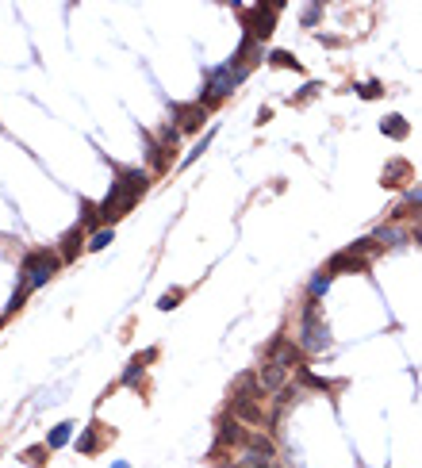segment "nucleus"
Returning a JSON list of instances; mask_svg holds the SVG:
<instances>
[{
  "mask_svg": "<svg viewBox=\"0 0 422 468\" xmlns=\"http://www.w3.org/2000/svg\"><path fill=\"white\" fill-rule=\"evenodd\" d=\"M146 189H150V169H142V165L123 169V165H119L112 192L100 200V223H104V227H116L123 215L134 211V204L146 196Z\"/></svg>",
  "mask_w": 422,
  "mask_h": 468,
  "instance_id": "1",
  "label": "nucleus"
},
{
  "mask_svg": "<svg viewBox=\"0 0 422 468\" xmlns=\"http://www.w3.org/2000/svg\"><path fill=\"white\" fill-rule=\"evenodd\" d=\"M296 345L304 354H326V349H331V327H326V319H323L319 300H307V304L299 307Z\"/></svg>",
  "mask_w": 422,
  "mask_h": 468,
  "instance_id": "2",
  "label": "nucleus"
},
{
  "mask_svg": "<svg viewBox=\"0 0 422 468\" xmlns=\"http://www.w3.org/2000/svg\"><path fill=\"white\" fill-rule=\"evenodd\" d=\"M58 269H62L58 250H50V246L27 250L24 261H19V284H24L27 292H39L42 284H50V280H54V272H58Z\"/></svg>",
  "mask_w": 422,
  "mask_h": 468,
  "instance_id": "3",
  "label": "nucleus"
},
{
  "mask_svg": "<svg viewBox=\"0 0 422 468\" xmlns=\"http://www.w3.org/2000/svg\"><path fill=\"white\" fill-rule=\"evenodd\" d=\"M246 73H249V69L238 66L234 58L227 62V66L211 69V73H207V81H204V92H200V104H204V107H216L219 100H227L242 81H246Z\"/></svg>",
  "mask_w": 422,
  "mask_h": 468,
  "instance_id": "4",
  "label": "nucleus"
},
{
  "mask_svg": "<svg viewBox=\"0 0 422 468\" xmlns=\"http://www.w3.org/2000/svg\"><path fill=\"white\" fill-rule=\"evenodd\" d=\"M276 12H281V4H269V8L265 4H254V8L242 12V31H246V39L265 42L276 27Z\"/></svg>",
  "mask_w": 422,
  "mask_h": 468,
  "instance_id": "5",
  "label": "nucleus"
},
{
  "mask_svg": "<svg viewBox=\"0 0 422 468\" xmlns=\"http://www.w3.org/2000/svg\"><path fill=\"white\" fill-rule=\"evenodd\" d=\"M249 434H254V430H246V422H238L234 415H223V419H219V434H216V453H223V449H246Z\"/></svg>",
  "mask_w": 422,
  "mask_h": 468,
  "instance_id": "6",
  "label": "nucleus"
},
{
  "mask_svg": "<svg viewBox=\"0 0 422 468\" xmlns=\"http://www.w3.org/2000/svg\"><path fill=\"white\" fill-rule=\"evenodd\" d=\"M104 442H116V426H104L100 419H92L89 426L81 430V437H77V453L96 457V453L104 449Z\"/></svg>",
  "mask_w": 422,
  "mask_h": 468,
  "instance_id": "7",
  "label": "nucleus"
},
{
  "mask_svg": "<svg viewBox=\"0 0 422 468\" xmlns=\"http://www.w3.org/2000/svg\"><path fill=\"white\" fill-rule=\"evenodd\" d=\"M299 357H304V349L296 345V338H284V334L273 338L265 349V361L281 365V369H299Z\"/></svg>",
  "mask_w": 422,
  "mask_h": 468,
  "instance_id": "8",
  "label": "nucleus"
},
{
  "mask_svg": "<svg viewBox=\"0 0 422 468\" xmlns=\"http://www.w3.org/2000/svg\"><path fill=\"white\" fill-rule=\"evenodd\" d=\"M81 250H89V230H85L81 223H73V227H69L66 234L58 239V257H62V265L77 261V257H81Z\"/></svg>",
  "mask_w": 422,
  "mask_h": 468,
  "instance_id": "9",
  "label": "nucleus"
},
{
  "mask_svg": "<svg viewBox=\"0 0 422 468\" xmlns=\"http://www.w3.org/2000/svg\"><path fill=\"white\" fill-rule=\"evenodd\" d=\"M257 384H261V392H265V395L284 392V384H288V369H281V365L265 361L261 369H257Z\"/></svg>",
  "mask_w": 422,
  "mask_h": 468,
  "instance_id": "10",
  "label": "nucleus"
},
{
  "mask_svg": "<svg viewBox=\"0 0 422 468\" xmlns=\"http://www.w3.org/2000/svg\"><path fill=\"white\" fill-rule=\"evenodd\" d=\"M173 115H177V123H181V131H200V127L207 123V107L200 104V100H192V104H177Z\"/></svg>",
  "mask_w": 422,
  "mask_h": 468,
  "instance_id": "11",
  "label": "nucleus"
},
{
  "mask_svg": "<svg viewBox=\"0 0 422 468\" xmlns=\"http://www.w3.org/2000/svg\"><path fill=\"white\" fill-rule=\"evenodd\" d=\"M142 139H146V165H150V173H166L169 165H173V154H177V150L161 146V142L150 139V135H142Z\"/></svg>",
  "mask_w": 422,
  "mask_h": 468,
  "instance_id": "12",
  "label": "nucleus"
},
{
  "mask_svg": "<svg viewBox=\"0 0 422 468\" xmlns=\"http://www.w3.org/2000/svg\"><path fill=\"white\" fill-rule=\"evenodd\" d=\"M403 184H411V162L396 157V162H388V169H384V189H403Z\"/></svg>",
  "mask_w": 422,
  "mask_h": 468,
  "instance_id": "13",
  "label": "nucleus"
},
{
  "mask_svg": "<svg viewBox=\"0 0 422 468\" xmlns=\"http://www.w3.org/2000/svg\"><path fill=\"white\" fill-rule=\"evenodd\" d=\"M373 239H376V246H380V250H388V246H403V242H407V230H399L396 223H388V227L376 230Z\"/></svg>",
  "mask_w": 422,
  "mask_h": 468,
  "instance_id": "14",
  "label": "nucleus"
},
{
  "mask_svg": "<svg viewBox=\"0 0 422 468\" xmlns=\"http://www.w3.org/2000/svg\"><path fill=\"white\" fill-rule=\"evenodd\" d=\"M73 422H58V426H54V430H50V434H46V445H50V453H54V449H62V445H69V442H73Z\"/></svg>",
  "mask_w": 422,
  "mask_h": 468,
  "instance_id": "15",
  "label": "nucleus"
},
{
  "mask_svg": "<svg viewBox=\"0 0 422 468\" xmlns=\"http://www.w3.org/2000/svg\"><path fill=\"white\" fill-rule=\"evenodd\" d=\"M265 62H269L273 69H296V73L304 69V66H299V58L292 54V50H269V54H265Z\"/></svg>",
  "mask_w": 422,
  "mask_h": 468,
  "instance_id": "16",
  "label": "nucleus"
},
{
  "mask_svg": "<svg viewBox=\"0 0 422 468\" xmlns=\"http://www.w3.org/2000/svg\"><path fill=\"white\" fill-rule=\"evenodd\" d=\"M380 131L392 135V139H407V135H411V127H407L403 115H384V119H380Z\"/></svg>",
  "mask_w": 422,
  "mask_h": 468,
  "instance_id": "17",
  "label": "nucleus"
},
{
  "mask_svg": "<svg viewBox=\"0 0 422 468\" xmlns=\"http://www.w3.org/2000/svg\"><path fill=\"white\" fill-rule=\"evenodd\" d=\"M326 292H331V272H315L311 277V284H307V300H323Z\"/></svg>",
  "mask_w": 422,
  "mask_h": 468,
  "instance_id": "18",
  "label": "nucleus"
},
{
  "mask_svg": "<svg viewBox=\"0 0 422 468\" xmlns=\"http://www.w3.org/2000/svg\"><path fill=\"white\" fill-rule=\"evenodd\" d=\"M211 139H216V127H211V131H207V135H204V139H200V142H196V146H192V154H188V157H184V162H181V169H188V165H196V162H200V157H204V154H207V146H211Z\"/></svg>",
  "mask_w": 422,
  "mask_h": 468,
  "instance_id": "19",
  "label": "nucleus"
},
{
  "mask_svg": "<svg viewBox=\"0 0 422 468\" xmlns=\"http://www.w3.org/2000/svg\"><path fill=\"white\" fill-rule=\"evenodd\" d=\"M116 242V227H104V230H96V234H89V250L96 254V250H104V246H112Z\"/></svg>",
  "mask_w": 422,
  "mask_h": 468,
  "instance_id": "20",
  "label": "nucleus"
},
{
  "mask_svg": "<svg viewBox=\"0 0 422 468\" xmlns=\"http://www.w3.org/2000/svg\"><path fill=\"white\" fill-rule=\"evenodd\" d=\"M46 457H50V445H46V442H42V445H31V449L19 453V460H27V465H35V468H39Z\"/></svg>",
  "mask_w": 422,
  "mask_h": 468,
  "instance_id": "21",
  "label": "nucleus"
},
{
  "mask_svg": "<svg viewBox=\"0 0 422 468\" xmlns=\"http://www.w3.org/2000/svg\"><path fill=\"white\" fill-rule=\"evenodd\" d=\"M181 300H184V288H169L166 296L157 300V311H173V307L181 304Z\"/></svg>",
  "mask_w": 422,
  "mask_h": 468,
  "instance_id": "22",
  "label": "nucleus"
},
{
  "mask_svg": "<svg viewBox=\"0 0 422 468\" xmlns=\"http://www.w3.org/2000/svg\"><path fill=\"white\" fill-rule=\"evenodd\" d=\"M142 372H146V365H142L139 357H134V361L127 365V372H123V380H119V384H139V380H142Z\"/></svg>",
  "mask_w": 422,
  "mask_h": 468,
  "instance_id": "23",
  "label": "nucleus"
},
{
  "mask_svg": "<svg viewBox=\"0 0 422 468\" xmlns=\"http://www.w3.org/2000/svg\"><path fill=\"white\" fill-rule=\"evenodd\" d=\"M157 142H161V146H169V150H177V142H181V127H173V123L161 127V139H157Z\"/></svg>",
  "mask_w": 422,
  "mask_h": 468,
  "instance_id": "24",
  "label": "nucleus"
},
{
  "mask_svg": "<svg viewBox=\"0 0 422 468\" xmlns=\"http://www.w3.org/2000/svg\"><path fill=\"white\" fill-rule=\"evenodd\" d=\"M357 92H361L364 100H376V96L384 92V85H380V81H361V85H357Z\"/></svg>",
  "mask_w": 422,
  "mask_h": 468,
  "instance_id": "25",
  "label": "nucleus"
},
{
  "mask_svg": "<svg viewBox=\"0 0 422 468\" xmlns=\"http://www.w3.org/2000/svg\"><path fill=\"white\" fill-rule=\"evenodd\" d=\"M319 89H323V85H319V81H307L304 89H299L296 96H292V104H304V100H311V96H315V92H319Z\"/></svg>",
  "mask_w": 422,
  "mask_h": 468,
  "instance_id": "26",
  "label": "nucleus"
},
{
  "mask_svg": "<svg viewBox=\"0 0 422 468\" xmlns=\"http://www.w3.org/2000/svg\"><path fill=\"white\" fill-rule=\"evenodd\" d=\"M319 12H323V4H311V8L304 12V24H307V27H315V24H319Z\"/></svg>",
  "mask_w": 422,
  "mask_h": 468,
  "instance_id": "27",
  "label": "nucleus"
},
{
  "mask_svg": "<svg viewBox=\"0 0 422 468\" xmlns=\"http://www.w3.org/2000/svg\"><path fill=\"white\" fill-rule=\"evenodd\" d=\"M112 468H131V465H127V460H116V465H112Z\"/></svg>",
  "mask_w": 422,
  "mask_h": 468,
  "instance_id": "28",
  "label": "nucleus"
},
{
  "mask_svg": "<svg viewBox=\"0 0 422 468\" xmlns=\"http://www.w3.org/2000/svg\"><path fill=\"white\" fill-rule=\"evenodd\" d=\"M414 242H419V246H422V230H414Z\"/></svg>",
  "mask_w": 422,
  "mask_h": 468,
  "instance_id": "29",
  "label": "nucleus"
}]
</instances>
